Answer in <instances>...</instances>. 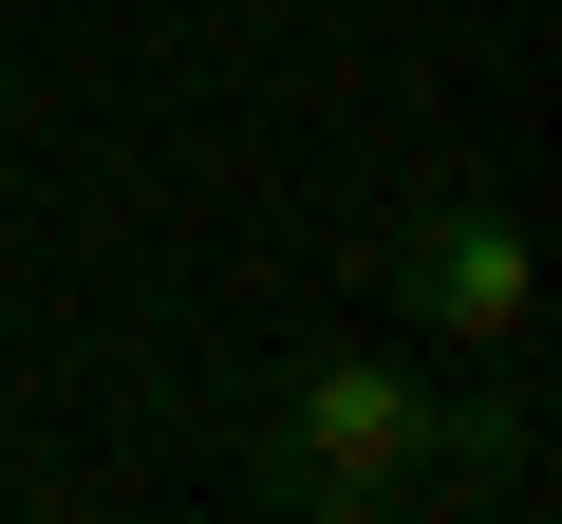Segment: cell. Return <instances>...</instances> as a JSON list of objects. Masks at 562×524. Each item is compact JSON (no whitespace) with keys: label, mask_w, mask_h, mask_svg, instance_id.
I'll return each mask as SVG.
<instances>
[{"label":"cell","mask_w":562,"mask_h":524,"mask_svg":"<svg viewBox=\"0 0 562 524\" xmlns=\"http://www.w3.org/2000/svg\"><path fill=\"white\" fill-rule=\"evenodd\" d=\"M525 394L506 375H469L450 394V356H413V338H357V356H281L262 375V412H244V505H281V524H413V505H525Z\"/></svg>","instance_id":"cell-1"},{"label":"cell","mask_w":562,"mask_h":524,"mask_svg":"<svg viewBox=\"0 0 562 524\" xmlns=\"http://www.w3.org/2000/svg\"><path fill=\"white\" fill-rule=\"evenodd\" d=\"M525 300H543V262H525V187H431L394 225V338L450 356V375H525Z\"/></svg>","instance_id":"cell-2"}]
</instances>
